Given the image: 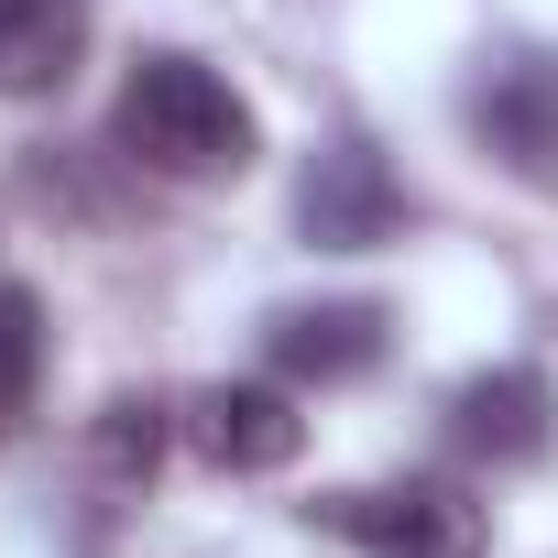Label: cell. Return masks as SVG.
Here are the masks:
<instances>
[{
  "label": "cell",
  "instance_id": "10",
  "mask_svg": "<svg viewBox=\"0 0 558 558\" xmlns=\"http://www.w3.org/2000/svg\"><path fill=\"white\" fill-rule=\"evenodd\" d=\"M154 449H165V405H154V395H121V405L99 416V460H110V482L154 471Z\"/></svg>",
  "mask_w": 558,
  "mask_h": 558
},
{
  "label": "cell",
  "instance_id": "4",
  "mask_svg": "<svg viewBox=\"0 0 558 558\" xmlns=\"http://www.w3.org/2000/svg\"><path fill=\"white\" fill-rule=\"evenodd\" d=\"M186 438H197V460H208V471L263 482V471H286V460L307 449V416L274 395V384H208V395L186 405Z\"/></svg>",
  "mask_w": 558,
  "mask_h": 558
},
{
  "label": "cell",
  "instance_id": "7",
  "mask_svg": "<svg viewBox=\"0 0 558 558\" xmlns=\"http://www.w3.org/2000/svg\"><path fill=\"white\" fill-rule=\"evenodd\" d=\"M547 427H558V395H547V373H525V362L460 384V405H449V438H460L471 460H536Z\"/></svg>",
  "mask_w": 558,
  "mask_h": 558
},
{
  "label": "cell",
  "instance_id": "3",
  "mask_svg": "<svg viewBox=\"0 0 558 558\" xmlns=\"http://www.w3.org/2000/svg\"><path fill=\"white\" fill-rule=\"evenodd\" d=\"M296 230H307L318 252H373V241H395V230H405L395 165H384L362 132H340V143L307 165V186H296Z\"/></svg>",
  "mask_w": 558,
  "mask_h": 558
},
{
  "label": "cell",
  "instance_id": "1",
  "mask_svg": "<svg viewBox=\"0 0 558 558\" xmlns=\"http://www.w3.org/2000/svg\"><path fill=\"white\" fill-rule=\"evenodd\" d=\"M110 132H121L132 165H154V175H175V186H219V175H241V165L263 154L252 99H241L219 66H197V56H143V66L121 77Z\"/></svg>",
  "mask_w": 558,
  "mask_h": 558
},
{
  "label": "cell",
  "instance_id": "6",
  "mask_svg": "<svg viewBox=\"0 0 558 558\" xmlns=\"http://www.w3.org/2000/svg\"><path fill=\"white\" fill-rule=\"evenodd\" d=\"M384 340H395V318H384L373 296H329V307H286V318L263 329L274 373H296V384H362V373L384 362Z\"/></svg>",
  "mask_w": 558,
  "mask_h": 558
},
{
  "label": "cell",
  "instance_id": "9",
  "mask_svg": "<svg viewBox=\"0 0 558 558\" xmlns=\"http://www.w3.org/2000/svg\"><path fill=\"white\" fill-rule=\"evenodd\" d=\"M34 384H45V296L0 286V427L34 416Z\"/></svg>",
  "mask_w": 558,
  "mask_h": 558
},
{
  "label": "cell",
  "instance_id": "2",
  "mask_svg": "<svg viewBox=\"0 0 558 558\" xmlns=\"http://www.w3.org/2000/svg\"><path fill=\"white\" fill-rule=\"evenodd\" d=\"M329 525H340L362 558H482V504H460L449 482H373V493H340Z\"/></svg>",
  "mask_w": 558,
  "mask_h": 558
},
{
  "label": "cell",
  "instance_id": "8",
  "mask_svg": "<svg viewBox=\"0 0 558 558\" xmlns=\"http://www.w3.org/2000/svg\"><path fill=\"white\" fill-rule=\"evenodd\" d=\"M88 56V0H0V99H56Z\"/></svg>",
  "mask_w": 558,
  "mask_h": 558
},
{
  "label": "cell",
  "instance_id": "5",
  "mask_svg": "<svg viewBox=\"0 0 558 558\" xmlns=\"http://www.w3.org/2000/svg\"><path fill=\"white\" fill-rule=\"evenodd\" d=\"M471 132L514 175H558V56H504L471 88Z\"/></svg>",
  "mask_w": 558,
  "mask_h": 558
}]
</instances>
